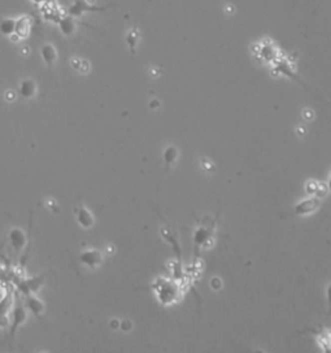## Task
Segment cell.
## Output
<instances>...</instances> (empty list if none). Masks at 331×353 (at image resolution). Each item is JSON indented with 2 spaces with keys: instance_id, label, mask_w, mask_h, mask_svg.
Listing matches in <instances>:
<instances>
[{
  "instance_id": "cell-7",
  "label": "cell",
  "mask_w": 331,
  "mask_h": 353,
  "mask_svg": "<svg viewBox=\"0 0 331 353\" xmlns=\"http://www.w3.org/2000/svg\"><path fill=\"white\" fill-rule=\"evenodd\" d=\"M165 222V221H164ZM166 226L164 229H161V235L164 237V239L168 240V243L172 246L173 251H174L175 256H177V272H181V261H182V252L181 247H179L178 240L175 239V233L173 231V229L170 227V225L168 222H165Z\"/></svg>"
},
{
  "instance_id": "cell-10",
  "label": "cell",
  "mask_w": 331,
  "mask_h": 353,
  "mask_svg": "<svg viewBox=\"0 0 331 353\" xmlns=\"http://www.w3.org/2000/svg\"><path fill=\"white\" fill-rule=\"evenodd\" d=\"M31 26H32V18L30 16H22L16 19V29H14V34L17 35V38L19 39H26L30 35L31 32Z\"/></svg>"
},
{
  "instance_id": "cell-18",
  "label": "cell",
  "mask_w": 331,
  "mask_h": 353,
  "mask_svg": "<svg viewBox=\"0 0 331 353\" xmlns=\"http://www.w3.org/2000/svg\"><path fill=\"white\" fill-rule=\"evenodd\" d=\"M276 65H277V69H278V70L281 71V73H283L285 75H287V77H290L291 79L296 81L299 84H303V82L300 81V79H299L298 75H296L295 73H294V71H292L291 69H290V66H289V64H287V62L277 61Z\"/></svg>"
},
{
  "instance_id": "cell-3",
  "label": "cell",
  "mask_w": 331,
  "mask_h": 353,
  "mask_svg": "<svg viewBox=\"0 0 331 353\" xmlns=\"http://www.w3.org/2000/svg\"><path fill=\"white\" fill-rule=\"evenodd\" d=\"M27 320V312L26 308L21 304L18 291L13 292V309H12V321H10L9 337L13 338L16 334L17 329L22 326Z\"/></svg>"
},
{
  "instance_id": "cell-16",
  "label": "cell",
  "mask_w": 331,
  "mask_h": 353,
  "mask_svg": "<svg viewBox=\"0 0 331 353\" xmlns=\"http://www.w3.org/2000/svg\"><path fill=\"white\" fill-rule=\"evenodd\" d=\"M16 29V19L4 18L0 22V32L5 36H12Z\"/></svg>"
},
{
  "instance_id": "cell-2",
  "label": "cell",
  "mask_w": 331,
  "mask_h": 353,
  "mask_svg": "<svg viewBox=\"0 0 331 353\" xmlns=\"http://www.w3.org/2000/svg\"><path fill=\"white\" fill-rule=\"evenodd\" d=\"M220 217V209L217 211V216L214 218L204 217L200 222V226L194 233V246H195V260L199 257L200 250L205 244L212 239L214 233V227L217 224V220Z\"/></svg>"
},
{
  "instance_id": "cell-21",
  "label": "cell",
  "mask_w": 331,
  "mask_h": 353,
  "mask_svg": "<svg viewBox=\"0 0 331 353\" xmlns=\"http://www.w3.org/2000/svg\"><path fill=\"white\" fill-rule=\"evenodd\" d=\"M326 299H328V313L329 316H331V283L326 287Z\"/></svg>"
},
{
  "instance_id": "cell-24",
  "label": "cell",
  "mask_w": 331,
  "mask_h": 353,
  "mask_svg": "<svg viewBox=\"0 0 331 353\" xmlns=\"http://www.w3.org/2000/svg\"><path fill=\"white\" fill-rule=\"evenodd\" d=\"M328 190L331 192V174L330 177H329V181H328Z\"/></svg>"
},
{
  "instance_id": "cell-15",
  "label": "cell",
  "mask_w": 331,
  "mask_h": 353,
  "mask_svg": "<svg viewBox=\"0 0 331 353\" xmlns=\"http://www.w3.org/2000/svg\"><path fill=\"white\" fill-rule=\"evenodd\" d=\"M40 55H42V58L44 60V62L47 65H53L57 60V51H56L55 45L53 44H44L40 48Z\"/></svg>"
},
{
  "instance_id": "cell-14",
  "label": "cell",
  "mask_w": 331,
  "mask_h": 353,
  "mask_svg": "<svg viewBox=\"0 0 331 353\" xmlns=\"http://www.w3.org/2000/svg\"><path fill=\"white\" fill-rule=\"evenodd\" d=\"M75 27H77V21L74 19V17L68 14V16L58 19V29L64 35H71L75 31Z\"/></svg>"
},
{
  "instance_id": "cell-1",
  "label": "cell",
  "mask_w": 331,
  "mask_h": 353,
  "mask_svg": "<svg viewBox=\"0 0 331 353\" xmlns=\"http://www.w3.org/2000/svg\"><path fill=\"white\" fill-rule=\"evenodd\" d=\"M152 290L155 291L159 302L164 305L173 304L181 296V289L178 283L168 278L156 279V282L152 285Z\"/></svg>"
},
{
  "instance_id": "cell-4",
  "label": "cell",
  "mask_w": 331,
  "mask_h": 353,
  "mask_svg": "<svg viewBox=\"0 0 331 353\" xmlns=\"http://www.w3.org/2000/svg\"><path fill=\"white\" fill-rule=\"evenodd\" d=\"M44 278L45 274H43V276H36L34 277V278H14L13 281H14V285H16L17 289H18V292H22L23 295L27 296L30 295V294H32V292H36L42 287L43 283H44Z\"/></svg>"
},
{
  "instance_id": "cell-9",
  "label": "cell",
  "mask_w": 331,
  "mask_h": 353,
  "mask_svg": "<svg viewBox=\"0 0 331 353\" xmlns=\"http://www.w3.org/2000/svg\"><path fill=\"white\" fill-rule=\"evenodd\" d=\"M9 243L16 252H21V251L25 248L26 243H27V237H26V234L23 233L22 229L16 227V229H12V230H10Z\"/></svg>"
},
{
  "instance_id": "cell-20",
  "label": "cell",
  "mask_w": 331,
  "mask_h": 353,
  "mask_svg": "<svg viewBox=\"0 0 331 353\" xmlns=\"http://www.w3.org/2000/svg\"><path fill=\"white\" fill-rule=\"evenodd\" d=\"M126 42H127V44H129L131 52L135 51V44H136V42H138V34H136L135 30H133V31H130L129 34H127Z\"/></svg>"
},
{
  "instance_id": "cell-8",
  "label": "cell",
  "mask_w": 331,
  "mask_h": 353,
  "mask_svg": "<svg viewBox=\"0 0 331 353\" xmlns=\"http://www.w3.org/2000/svg\"><path fill=\"white\" fill-rule=\"evenodd\" d=\"M79 261L90 269H96L104 261L103 253L99 250H87L79 255Z\"/></svg>"
},
{
  "instance_id": "cell-11",
  "label": "cell",
  "mask_w": 331,
  "mask_h": 353,
  "mask_svg": "<svg viewBox=\"0 0 331 353\" xmlns=\"http://www.w3.org/2000/svg\"><path fill=\"white\" fill-rule=\"evenodd\" d=\"M77 222L79 224V226L86 229V230H88V229H91V227L94 226L95 218L87 208L79 207L77 209Z\"/></svg>"
},
{
  "instance_id": "cell-6",
  "label": "cell",
  "mask_w": 331,
  "mask_h": 353,
  "mask_svg": "<svg viewBox=\"0 0 331 353\" xmlns=\"http://www.w3.org/2000/svg\"><path fill=\"white\" fill-rule=\"evenodd\" d=\"M320 205H321V199L318 196H311V198H307L298 203L294 208L291 216H307V214L315 213L320 208Z\"/></svg>"
},
{
  "instance_id": "cell-17",
  "label": "cell",
  "mask_w": 331,
  "mask_h": 353,
  "mask_svg": "<svg viewBox=\"0 0 331 353\" xmlns=\"http://www.w3.org/2000/svg\"><path fill=\"white\" fill-rule=\"evenodd\" d=\"M13 304V292H6L3 298L0 299V317L6 316V313L9 312L10 305Z\"/></svg>"
},
{
  "instance_id": "cell-25",
  "label": "cell",
  "mask_w": 331,
  "mask_h": 353,
  "mask_svg": "<svg viewBox=\"0 0 331 353\" xmlns=\"http://www.w3.org/2000/svg\"><path fill=\"white\" fill-rule=\"evenodd\" d=\"M31 1H34L35 4H42L44 3V1H47V0H31Z\"/></svg>"
},
{
  "instance_id": "cell-12",
  "label": "cell",
  "mask_w": 331,
  "mask_h": 353,
  "mask_svg": "<svg viewBox=\"0 0 331 353\" xmlns=\"http://www.w3.org/2000/svg\"><path fill=\"white\" fill-rule=\"evenodd\" d=\"M18 94L23 97V99H31L35 96L36 94V83L34 79L26 78L23 81H21L18 87Z\"/></svg>"
},
{
  "instance_id": "cell-23",
  "label": "cell",
  "mask_w": 331,
  "mask_h": 353,
  "mask_svg": "<svg viewBox=\"0 0 331 353\" xmlns=\"http://www.w3.org/2000/svg\"><path fill=\"white\" fill-rule=\"evenodd\" d=\"M110 326L116 329V328H118L120 325H118V321H117V320H113V321H110Z\"/></svg>"
},
{
  "instance_id": "cell-5",
  "label": "cell",
  "mask_w": 331,
  "mask_h": 353,
  "mask_svg": "<svg viewBox=\"0 0 331 353\" xmlns=\"http://www.w3.org/2000/svg\"><path fill=\"white\" fill-rule=\"evenodd\" d=\"M108 6H97L94 4H90L87 0H74V3L69 6L68 14L71 17H81L84 13L92 12H104Z\"/></svg>"
},
{
  "instance_id": "cell-13",
  "label": "cell",
  "mask_w": 331,
  "mask_h": 353,
  "mask_svg": "<svg viewBox=\"0 0 331 353\" xmlns=\"http://www.w3.org/2000/svg\"><path fill=\"white\" fill-rule=\"evenodd\" d=\"M25 303L26 308L29 309L32 315L36 316V317H39V316L44 312V303H43L40 299L36 298L35 295H31V294H30V295L26 296Z\"/></svg>"
},
{
  "instance_id": "cell-19",
  "label": "cell",
  "mask_w": 331,
  "mask_h": 353,
  "mask_svg": "<svg viewBox=\"0 0 331 353\" xmlns=\"http://www.w3.org/2000/svg\"><path fill=\"white\" fill-rule=\"evenodd\" d=\"M177 155H178V153H177L175 147H169V148H166V151L164 152V160H165L166 169H169L173 165V162L177 159Z\"/></svg>"
},
{
  "instance_id": "cell-22",
  "label": "cell",
  "mask_w": 331,
  "mask_h": 353,
  "mask_svg": "<svg viewBox=\"0 0 331 353\" xmlns=\"http://www.w3.org/2000/svg\"><path fill=\"white\" fill-rule=\"evenodd\" d=\"M120 328L122 329V330H125V331L130 330V329H131V322H130V321H123V322H121V324H120Z\"/></svg>"
}]
</instances>
